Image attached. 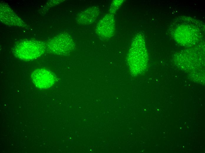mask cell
<instances>
[{
	"mask_svg": "<svg viewBox=\"0 0 205 153\" xmlns=\"http://www.w3.org/2000/svg\"><path fill=\"white\" fill-rule=\"evenodd\" d=\"M46 49V44L34 39H25L17 43L13 48L14 54L23 60H33L42 55Z\"/></svg>",
	"mask_w": 205,
	"mask_h": 153,
	"instance_id": "cell-2",
	"label": "cell"
},
{
	"mask_svg": "<svg viewBox=\"0 0 205 153\" xmlns=\"http://www.w3.org/2000/svg\"><path fill=\"white\" fill-rule=\"evenodd\" d=\"M0 20L3 23L10 25L27 27V25L9 6L4 2L0 4Z\"/></svg>",
	"mask_w": 205,
	"mask_h": 153,
	"instance_id": "cell-6",
	"label": "cell"
},
{
	"mask_svg": "<svg viewBox=\"0 0 205 153\" xmlns=\"http://www.w3.org/2000/svg\"><path fill=\"white\" fill-rule=\"evenodd\" d=\"M32 82L36 87L41 89H47L56 82L55 75L49 70L39 69L34 71L31 75Z\"/></svg>",
	"mask_w": 205,
	"mask_h": 153,
	"instance_id": "cell-4",
	"label": "cell"
},
{
	"mask_svg": "<svg viewBox=\"0 0 205 153\" xmlns=\"http://www.w3.org/2000/svg\"><path fill=\"white\" fill-rule=\"evenodd\" d=\"M99 10L96 7L92 6L81 11L76 19L77 22L79 24L86 25L93 23L99 13Z\"/></svg>",
	"mask_w": 205,
	"mask_h": 153,
	"instance_id": "cell-7",
	"label": "cell"
},
{
	"mask_svg": "<svg viewBox=\"0 0 205 153\" xmlns=\"http://www.w3.org/2000/svg\"><path fill=\"white\" fill-rule=\"evenodd\" d=\"M123 2V0L113 1L110 6V13L114 15V14L119 8Z\"/></svg>",
	"mask_w": 205,
	"mask_h": 153,
	"instance_id": "cell-8",
	"label": "cell"
},
{
	"mask_svg": "<svg viewBox=\"0 0 205 153\" xmlns=\"http://www.w3.org/2000/svg\"><path fill=\"white\" fill-rule=\"evenodd\" d=\"M115 28L114 15L109 13L106 14L99 21L95 29V32L101 38L108 39L113 35Z\"/></svg>",
	"mask_w": 205,
	"mask_h": 153,
	"instance_id": "cell-5",
	"label": "cell"
},
{
	"mask_svg": "<svg viewBox=\"0 0 205 153\" xmlns=\"http://www.w3.org/2000/svg\"><path fill=\"white\" fill-rule=\"evenodd\" d=\"M137 35L133 39L128 54V62L131 74L137 76L145 70L147 55L144 44Z\"/></svg>",
	"mask_w": 205,
	"mask_h": 153,
	"instance_id": "cell-1",
	"label": "cell"
},
{
	"mask_svg": "<svg viewBox=\"0 0 205 153\" xmlns=\"http://www.w3.org/2000/svg\"><path fill=\"white\" fill-rule=\"evenodd\" d=\"M46 48L52 53L64 55L69 53L74 48L72 38L67 33L59 34L49 40L46 44Z\"/></svg>",
	"mask_w": 205,
	"mask_h": 153,
	"instance_id": "cell-3",
	"label": "cell"
}]
</instances>
